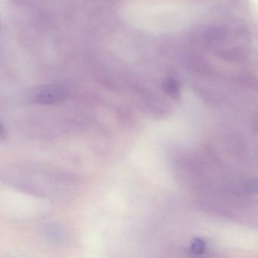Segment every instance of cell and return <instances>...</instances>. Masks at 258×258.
Wrapping results in <instances>:
<instances>
[{
    "instance_id": "cell-1",
    "label": "cell",
    "mask_w": 258,
    "mask_h": 258,
    "mask_svg": "<svg viewBox=\"0 0 258 258\" xmlns=\"http://www.w3.org/2000/svg\"><path fill=\"white\" fill-rule=\"evenodd\" d=\"M229 30L222 25H213L205 28L202 34L203 46L213 52L222 46H226L229 40Z\"/></svg>"
},
{
    "instance_id": "cell-2",
    "label": "cell",
    "mask_w": 258,
    "mask_h": 258,
    "mask_svg": "<svg viewBox=\"0 0 258 258\" xmlns=\"http://www.w3.org/2000/svg\"><path fill=\"white\" fill-rule=\"evenodd\" d=\"M69 92L59 86H44L37 89L34 94V100L42 105L59 103L67 98Z\"/></svg>"
},
{
    "instance_id": "cell-3",
    "label": "cell",
    "mask_w": 258,
    "mask_h": 258,
    "mask_svg": "<svg viewBox=\"0 0 258 258\" xmlns=\"http://www.w3.org/2000/svg\"><path fill=\"white\" fill-rule=\"evenodd\" d=\"M211 52L219 59L230 63L244 62L248 56V53L245 47L239 45H236V46H226V45Z\"/></svg>"
},
{
    "instance_id": "cell-4",
    "label": "cell",
    "mask_w": 258,
    "mask_h": 258,
    "mask_svg": "<svg viewBox=\"0 0 258 258\" xmlns=\"http://www.w3.org/2000/svg\"><path fill=\"white\" fill-rule=\"evenodd\" d=\"M188 63L191 70L199 75L209 76L213 69L208 61L199 55H191L188 58Z\"/></svg>"
},
{
    "instance_id": "cell-5",
    "label": "cell",
    "mask_w": 258,
    "mask_h": 258,
    "mask_svg": "<svg viewBox=\"0 0 258 258\" xmlns=\"http://www.w3.org/2000/svg\"><path fill=\"white\" fill-rule=\"evenodd\" d=\"M162 88L166 93L174 99L180 97V88L176 80L172 78H167L163 81Z\"/></svg>"
},
{
    "instance_id": "cell-6",
    "label": "cell",
    "mask_w": 258,
    "mask_h": 258,
    "mask_svg": "<svg viewBox=\"0 0 258 258\" xmlns=\"http://www.w3.org/2000/svg\"><path fill=\"white\" fill-rule=\"evenodd\" d=\"M238 81H241L242 84L249 87H253V88H258V81L256 78L253 75H249V74L244 73L242 75H238Z\"/></svg>"
},
{
    "instance_id": "cell-7",
    "label": "cell",
    "mask_w": 258,
    "mask_h": 258,
    "mask_svg": "<svg viewBox=\"0 0 258 258\" xmlns=\"http://www.w3.org/2000/svg\"><path fill=\"white\" fill-rule=\"evenodd\" d=\"M205 248H206V244L203 240L200 239V238L194 240L192 244H191V250H192L193 253H196V254H200V253H203Z\"/></svg>"
},
{
    "instance_id": "cell-8",
    "label": "cell",
    "mask_w": 258,
    "mask_h": 258,
    "mask_svg": "<svg viewBox=\"0 0 258 258\" xmlns=\"http://www.w3.org/2000/svg\"><path fill=\"white\" fill-rule=\"evenodd\" d=\"M234 5L238 7H247L248 6V0H230Z\"/></svg>"
}]
</instances>
